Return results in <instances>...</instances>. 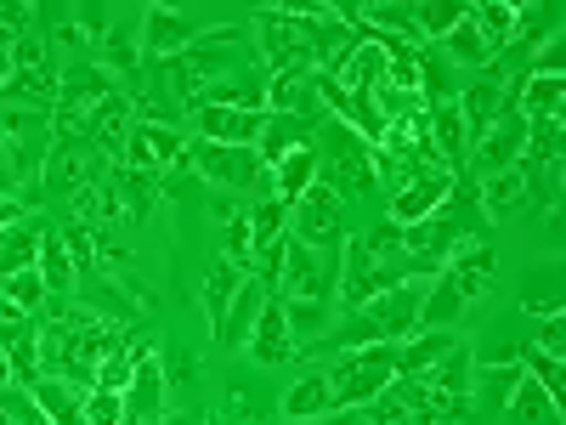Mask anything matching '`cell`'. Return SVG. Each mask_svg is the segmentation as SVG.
Here are the masks:
<instances>
[{"instance_id":"6da1fadb","label":"cell","mask_w":566,"mask_h":425,"mask_svg":"<svg viewBox=\"0 0 566 425\" xmlns=\"http://www.w3.org/2000/svg\"><path fill=\"white\" fill-rule=\"evenodd\" d=\"M312 148H317V182L335 194L340 205L346 199H363L374 182V148L357 136V131H346L340 120H323L317 125V136H312Z\"/></svg>"},{"instance_id":"7a4b0ae2","label":"cell","mask_w":566,"mask_h":425,"mask_svg":"<svg viewBox=\"0 0 566 425\" xmlns=\"http://www.w3.org/2000/svg\"><path fill=\"white\" fill-rule=\"evenodd\" d=\"M323 374H328V392H335V408H368L397 381V363H391V346L380 341V346L346 352L335 369H323Z\"/></svg>"},{"instance_id":"3957f363","label":"cell","mask_w":566,"mask_h":425,"mask_svg":"<svg viewBox=\"0 0 566 425\" xmlns=\"http://www.w3.org/2000/svg\"><path fill=\"white\" fill-rule=\"evenodd\" d=\"M187 165H193L216 194H250V187H266L272 194V182H266V165L255 148H221V142H187Z\"/></svg>"},{"instance_id":"277c9868","label":"cell","mask_w":566,"mask_h":425,"mask_svg":"<svg viewBox=\"0 0 566 425\" xmlns=\"http://www.w3.org/2000/svg\"><path fill=\"white\" fill-rule=\"evenodd\" d=\"M391 283H402L397 261H380L363 239H346V250H340V278H335V296H340L346 312H363L374 296H386Z\"/></svg>"},{"instance_id":"5b68a950","label":"cell","mask_w":566,"mask_h":425,"mask_svg":"<svg viewBox=\"0 0 566 425\" xmlns=\"http://www.w3.org/2000/svg\"><path fill=\"white\" fill-rule=\"evenodd\" d=\"M103 176H108V159L97 154V142H63V136H52L45 176H40V187H45L52 199H74L80 187L103 182Z\"/></svg>"},{"instance_id":"8992f818","label":"cell","mask_w":566,"mask_h":425,"mask_svg":"<svg viewBox=\"0 0 566 425\" xmlns=\"http://www.w3.org/2000/svg\"><path fill=\"white\" fill-rule=\"evenodd\" d=\"M335 256L328 250H312L301 239H283V272H277V290L290 301H323L335 290Z\"/></svg>"},{"instance_id":"52a82bcc","label":"cell","mask_w":566,"mask_h":425,"mask_svg":"<svg viewBox=\"0 0 566 425\" xmlns=\"http://www.w3.org/2000/svg\"><path fill=\"white\" fill-rule=\"evenodd\" d=\"M125 170H193L187 165V136L176 125H148V120H136L130 125V142H125V154H119Z\"/></svg>"},{"instance_id":"ba28073f","label":"cell","mask_w":566,"mask_h":425,"mask_svg":"<svg viewBox=\"0 0 566 425\" xmlns=\"http://www.w3.org/2000/svg\"><path fill=\"white\" fill-rule=\"evenodd\" d=\"M165 392H170V381H165L159 346H154V341L136 346V374H130V386L119 392L125 425H159V419H165Z\"/></svg>"},{"instance_id":"9c48e42d","label":"cell","mask_w":566,"mask_h":425,"mask_svg":"<svg viewBox=\"0 0 566 425\" xmlns=\"http://www.w3.org/2000/svg\"><path fill=\"white\" fill-rule=\"evenodd\" d=\"M290 221H295L290 239H301V245H312V250H335V245L346 239V205L328 194L323 182H312V194H306L301 205H290Z\"/></svg>"},{"instance_id":"30bf717a","label":"cell","mask_w":566,"mask_h":425,"mask_svg":"<svg viewBox=\"0 0 566 425\" xmlns=\"http://www.w3.org/2000/svg\"><path fill=\"white\" fill-rule=\"evenodd\" d=\"M522 154H527V120L515 108H499V120L476 136V148H470V165H476V176H499Z\"/></svg>"},{"instance_id":"8fae6325","label":"cell","mask_w":566,"mask_h":425,"mask_svg":"<svg viewBox=\"0 0 566 425\" xmlns=\"http://www.w3.org/2000/svg\"><path fill=\"white\" fill-rule=\"evenodd\" d=\"M419 307H424V283L402 278V283H391L386 296H374L363 312L374 318L380 341H408V335H419Z\"/></svg>"},{"instance_id":"7c38bea8","label":"cell","mask_w":566,"mask_h":425,"mask_svg":"<svg viewBox=\"0 0 566 425\" xmlns=\"http://www.w3.org/2000/svg\"><path fill=\"white\" fill-rule=\"evenodd\" d=\"M453 187H459L453 170H424V176H413L408 187H397V194H391V221H397V227H413V221H424V216H437V210L453 199Z\"/></svg>"},{"instance_id":"4fadbf2b","label":"cell","mask_w":566,"mask_h":425,"mask_svg":"<svg viewBox=\"0 0 566 425\" xmlns=\"http://www.w3.org/2000/svg\"><path fill=\"white\" fill-rule=\"evenodd\" d=\"M493 272H499V256H493V245H482V239H459V245L448 250V267H442V278L453 283L464 301H482V296L493 290Z\"/></svg>"},{"instance_id":"5bb4252c","label":"cell","mask_w":566,"mask_h":425,"mask_svg":"<svg viewBox=\"0 0 566 425\" xmlns=\"http://www.w3.org/2000/svg\"><path fill=\"white\" fill-rule=\"evenodd\" d=\"M193 40H199V29L187 23L176 7H142V58H148V63L181 58Z\"/></svg>"},{"instance_id":"9a60e30c","label":"cell","mask_w":566,"mask_h":425,"mask_svg":"<svg viewBox=\"0 0 566 425\" xmlns=\"http://www.w3.org/2000/svg\"><path fill=\"white\" fill-rule=\"evenodd\" d=\"M266 108L272 114H295L306 125H323V97H317V74L312 69H283L266 80Z\"/></svg>"},{"instance_id":"2e32d148","label":"cell","mask_w":566,"mask_h":425,"mask_svg":"<svg viewBox=\"0 0 566 425\" xmlns=\"http://www.w3.org/2000/svg\"><path fill=\"white\" fill-rule=\"evenodd\" d=\"M114 91H119V80L97 58L63 63V74H57V108H97L103 97H114Z\"/></svg>"},{"instance_id":"e0dca14e","label":"cell","mask_w":566,"mask_h":425,"mask_svg":"<svg viewBox=\"0 0 566 425\" xmlns=\"http://www.w3.org/2000/svg\"><path fill=\"white\" fill-rule=\"evenodd\" d=\"M476 199H482V216H515V210L533 199V165H527V159H515L510 170L482 176Z\"/></svg>"},{"instance_id":"ac0fdd59","label":"cell","mask_w":566,"mask_h":425,"mask_svg":"<svg viewBox=\"0 0 566 425\" xmlns=\"http://www.w3.org/2000/svg\"><path fill=\"white\" fill-rule=\"evenodd\" d=\"M328 414H335V392H328V374L323 369L301 374V381L283 392V403H277V419H290V425H317Z\"/></svg>"},{"instance_id":"d6986e66","label":"cell","mask_w":566,"mask_h":425,"mask_svg":"<svg viewBox=\"0 0 566 425\" xmlns=\"http://www.w3.org/2000/svg\"><path fill=\"white\" fill-rule=\"evenodd\" d=\"M266 301H272V283L250 272V278L239 283V296H232V307H227V318H221V329H216V341L244 346V341H250V329H255V318L266 312Z\"/></svg>"},{"instance_id":"ffe728a7","label":"cell","mask_w":566,"mask_h":425,"mask_svg":"<svg viewBox=\"0 0 566 425\" xmlns=\"http://www.w3.org/2000/svg\"><path fill=\"white\" fill-rule=\"evenodd\" d=\"M193 120H199L205 142H221V148H255L266 114H250V108H193Z\"/></svg>"},{"instance_id":"44dd1931","label":"cell","mask_w":566,"mask_h":425,"mask_svg":"<svg viewBox=\"0 0 566 425\" xmlns=\"http://www.w3.org/2000/svg\"><path fill=\"white\" fill-rule=\"evenodd\" d=\"M74 290H80V307L97 318V323H108V329L136 323V301H130L125 283H114V278H85V283H74Z\"/></svg>"},{"instance_id":"7402d4cb","label":"cell","mask_w":566,"mask_h":425,"mask_svg":"<svg viewBox=\"0 0 566 425\" xmlns=\"http://www.w3.org/2000/svg\"><path fill=\"white\" fill-rule=\"evenodd\" d=\"M266 182H272V199H277V205H301V199L312 194V182H317V148L306 142V148L283 154V159L266 170Z\"/></svg>"},{"instance_id":"603a6c76","label":"cell","mask_w":566,"mask_h":425,"mask_svg":"<svg viewBox=\"0 0 566 425\" xmlns=\"http://www.w3.org/2000/svg\"><path fill=\"white\" fill-rule=\"evenodd\" d=\"M130 125H136V114H130V97H125V91H114V97L97 103V114H91V142H97L103 159H119V154H125Z\"/></svg>"},{"instance_id":"cb8c5ba5","label":"cell","mask_w":566,"mask_h":425,"mask_svg":"<svg viewBox=\"0 0 566 425\" xmlns=\"http://www.w3.org/2000/svg\"><path fill=\"white\" fill-rule=\"evenodd\" d=\"M244 352H250L261 369H283V363L295 357V341H290V329H283V312H277V301H266V312L255 318V329H250Z\"/></svg>"},{"instance_id":"d4e9b609","label":"cell","mask_w":566,"mask_h":425,"mask_svg":"<svg viewBox=\"0 0 566 425\" xmlns=\"http://www.w3.org/2000/svg\"><path fill=\"white\" fill-rule=\"evenodd\" d=\"M312 136H317V125H306V120H295V114H266V120H261V136H255V154H261V165L272 170L283 154L306 148Z\"/></svg>"},{"instance_id":"484cf974","label":"cell","mask_w":566,"mask_h":425,"mask_svg":"<svg viewBox=\"0 0 566 425\" xmlns=\"http://www.w3.org/2000/svg\"><path fill=\"white\" fill-rule=\"evenodd\" d=\"M424 386L442 392V397H470L476 392V352H470L464 341H453L448 357H437L431 369H424Z\"/></svg>"},{"instance_id":"4316f807","label":"cell","mask_w":566,"mask_h":425,"mask_svg":"<svg viewBox=\"0 0 566 425\" xmlns=\"http://www.w3.org/2000/svg\"><path fill=\"white\" fill-rule=\"evenodd\" d=\"M34 272L45 278V296H74V283H80V267H74V256H69V245H63V232H45L40 239V261H34Z\"/></svg>"},{"instance_id":"83f0119b","label":"cell","mask_w":566,"mask_h":425,"mask_svg":"<svg viewBox=\"0 0 566 425\" xmlns=\"http://www.w3.org/2000/svg\"><path fill=\"white\" fill-rule=\"evenodd\" d=\"M45 232H52L45 221H18V227L0 232V283L40 261V239H45Z\"/></svg>"},{"instance_id":"f1b7e54d","label":"cell","mask_w":566,"mask_h":425,"mask_svg":"<svg viewBox=\"0 0 566 425\" xmlns=\"http://www.w3.org/2000/svg\"><path fill=\"white\" fill-rule=\"evenodd\" d=\"M453 108H459V120H464V136H482V131L499 120V108H504V85H499V80H476V85H464Z\"/></svg>"},{"instance_id":"f546056e","label":"cell","mask_w":566,"mask_h":425,"mask_svg":"<svg viewBox=\"0 0 566 425\" xmlns=\"http://www.w3.org/2000/svg\"><path fill=\"white\" fill-rule=\"evenodd\" d=\"M29 397L40 403V414L52 425H85V392L69 386V381H34Z\"/></svg>"},{"instance_id":"4dcf8cb0","label":"cell","mask_w":566,"mask_h":425,"mask_svg":"<svg viewBox=\"0 0 566 425\" xmlns=\"http://www.w3.org/2000/svg\"><path fill=\"white\" fill-rule=\"evenodd\" d=\"M74 216H80L85 227H114V221H125V205H119V187H114V176L91 182V187H80V194H74Z\"/></svg>"},{"instance_id":"1f68e13d","label":"cell","mask_w":566,"mask_h":425,"mask_svg":"<svg viewBox=\"0 0 566 425\" xmlns=\"http://www.w3.org/2000/svg\"><path fill=\"white\" fill-rule=\"evenodd\" d=\"M277 312H283V329H290L295 346H301V341H323L328 323H335V307H328V296H323V301H283Z\"/></svg>"},{"instance_id":"d6a6232c","label":"cell","mask_w":566,"mask_h":425,"mask_svg":"<svg viewBox=\"0 0 566 425\" xmlns=\"http://www.w3.org/2000/svg\"><path fill=\"white\" fill-rule=\"evenodd\" d=\"M515 419H522V425H560V403L538 386V381H527V374H522V381H515V392H510V403H504Z\"/></svg>"},{"instance_id":"836d02e7","label":"cell","mask_w":566,"mask_h":425,"mask_svg":"<svg viewBox=\"0 0 566 425\" xmlns=\"http://www.w3.org/2000/svg\"><path fill=\"white\" fill-rule=\"evenodd\" d=\"M515 97H522V120H538V114H560V97H566V80L560 74H527L515 85Z\"/></svg>"},{"instance_id":"e575fe53","label":"cell","mask_w":566,"mask_h":425,"mask_svg":"<svg viewBox=\"0 0 566 425\" xmlns=\"http://www.w3.org/2000/svg\"><path fill=\"white\" fill-rule=\"evenodd\" d=\"M114 176V187H119V205H125V221H148L154 216V199H159V187H154V176L148 170H108Z\"/></svg>"},{"instance_id":"d590c367","label":"cell","mask_w":566,"mask_h":425,"mask_svg":"<svg viewBox=\"0 0 566 425\" xmlns=\"http://www.w3.org/2000/svg\"><path fill=\"white\" fill-rule=\"evenodd\" d=\"M244 278H250V272L227 267V261L210 267V278H205V318H210V335L221 329V318H227V307H232V296H239V283H244Z\"/></svg>"},{"instance_id":"8d00e7d4","label":"cell","mask_w":566,"mask_h":425,"mask_svg":"<svg viewBox=\"0 0 566 425\" xmlns=\"http://www.w3.org/2000/svg\"><path fill=\"white\" fill-rule=\"evenodd\" d=\"M442 45H448V52H453V63H464V69H493V58H499L493 45L482 40V29L470 23V12H464V18L453 23V34H448Z\"/></svg>"},{"instance_id":"74e56055","label":"cell","mask_w":566,"mask_h":425,"mask_svg":"<svg viewBox=\"0 0 566 425\" xmlns=\"http://www.w3.org/2000/svg\"><path fill=\"white\" fill-rule=\"evenodd\" d=\"M136 58H142V40H136L125 23H114V29L103 34V45H97V63H103L108 74H125V80H136Z\"/></svg>"},{"instance_id":"f35d334b","label":"cell","mask_w":566,"mask_h":425,"mask_svg":"<svg viewBox=\"0 0 566 425\" xmlns=\"http://www.w3.org/2000/svg\"><path fill=\"white\" fill-rule=\"evenodd\" d=\"M464 12H470V23L482 29V40L493 45V52L515 40V7L510 0H482V7H464Z\"/></svg>"},{"instance_id":"ab89813d","label":"cell","mask_w":566,"mask_h":425,"mask_svg":"<svg viewBox=\"0 0 566 425\" xmlns=\"http://www.w3.org/2000/svg\"><path fill=\"white\" fill-rule=\"evenodd\" d=\"M453 341H459V335H448V329H442V335H419V341H408L402 352H391V363H397V374H424L437 357L453 352Z\"/></svg>"},{"instance_id":"60d3db41","label":"cell","mask_w":566,"mask_h":425,"mask_svg":"<svg viewBox=\"0 0 566 425\" xmlns=\"http://www.w3.org/2000/svg\"><path fill=\"white\" fill-rule=\"evenodd\" d=\"M130 374H136V346L119 335V346L97 363V381H91V392H125V386H130Z\"/></svg>"},{"instance_id":"b9f144b4","label":"cell","mask_w":566,"mask_h":425,"mask_svg":"<svg viewBox=\"0 0 566 425\" xmlns=\"http://www.w3.org/2000/svg\"><path fill=\"white\" fill-rule=\"evenodd\" d=\"M522 159L560 165V114H538V120H527V154H522Z\"/></svg>"},{"instance_id":"7bdbcfd3","label":"cell","mask_w":566,"mask_h":425,"mask_svg":"<svg viewBox=\"0 0 566 425\" xmlns=\"http://www.w3.org/2000/svg\"><path fill=\"white\" fill-rule=\"evenodd\" d=\"M328 346H346V352H357V346H380V329H374V318L368 312H346L340 323H328V335H323Z\"/></svg>"},{"instance_id":"ee69618b","label":"cell","mask_w":566,"mask_h":425,"mask_svg":"<svg viewBox=\"0 0 566 425\" xmlns=\"http://www.w3.org/2000/svg\"><path fill=\"white\" fill-rule=\"evenodd\" d=\"M459 18H464V7H453V0H419L413 7V29L431 34V40H448Z\"/></svg>"},{"instance_id":"f6af8a7d","label":"cell","mask_w":566,"mask_h":425,"mask_svg":"<svg viewBox=\"0 0 566 425\" xmlns=\"http://www.w3.org/2000/svg\"><path fill=\"white\" fill-rule=\"evenodd\" d=\"M0 290H7V296H12V307H18V312H40L45 301H52V296H45V278H40L34 267H23V272H12L7 283H0Z\"/></svg>"},{"instance_id":"bcb514c9","label":"cell","mask_w":566,"mask_h":425,"mask_svg":"<svg viewBox=\"0 0 566 425\" xmlns=\"http://www.w3.org/2000/svg\"><path fill=\"white\" fill-rule=\"evenodd\" d=\"M522 369H527V381H538L555 403H560V392H566V381H560V357L555 352H538V346H527L522 352Z\"/></svg>"},{"instance_id":"7dc6e473","label":"cell","mask_w":566,"mask_h":425,"mask_svg":"<svg viewBox=\"0 0 566 425\" xmlns=\"http://www.w3.org/2000/svg\"><path fill=\"white\" fill-rule=\"evenodd\" d=\"M283 227H290V205L261 199L255 216H250V239H255V245H272V239H283Z\"/></svg>"},{"instance_id":"c3c4849f","label":"cell","mask_w":566,"mask_h":425,"mask_svg":"<svg viewBox=\"0 0 566 425\" xmlns=\"http://www.w3.org/2000/svg\"><path fill=\"white\" fill-rule=\"evenodd\" d=\"M515 34L522 40H555L560 34V12L555 7H515Z\"/></svg>"},{"instance_id":"681fc988","label":"cell","mask_w":566,"mask_h":425,"mask_svg":"<svg viewBox=\"0 0 566 425\" xmlns=\"http://www.w3.org/2000/svg\"><path fill=\"white\" fill-rule=\"evenodd\" d=\"M85 425H125L119 392H85Z\"/></svg>"},{"instance_id":"f907efd6","label":"cell","mask_w":566,"mask_h":425,"mask_svg":"<svg viewBox=\"0 0 566 425\" xmlns=\"http://www.w3.org/2000/svg\"><path fill=\"white\" fill-rule=\"evenodd\" d=\"M560 335H566V323H560V307H555V312H549V323H544L538 352H555V357H560Z\"/></svg>"},{"instance_id":"816d5d0a","label":"cell","mask_w":566,"mask_h":425,"mask_svg":"<svg viewBox=\"0 0 566 425\" xmlns=\"http://www.w3.org/2000/svg\"><path fill=\"white\" fill-rule=\"evenodd\" d=\"M23 210H29L23 199H12V194H0V232H7V227H18V221H23Z\"/></svg>"},{"instance_id":"f5cc1de1","label":"cell","mask_w":566,"mask_h":425,"mask_svg":"<svg viewBox=\"0 0 566 425\" xmlns=\"http://www.w3.org/2000/svg\"><path fill=\"white\" fill-rule=\"evenodd\" d=\"M193 374H199V363H193V357H181V363H170V369H165V381H170V386H187Z\"/></svg>"},{"instance_id":"db71d44e","label":"cell","mask_w":566,"mask_h":425,"mask_svg":"<svg viewBox=\"0 0 566 425\" xmlns=\"http://www.w3.org/2000/svg\"><path fill=\"white\" fill-rule=\"evenodd\" d=\"M12 80V45H0V85Z\"/></svg>"},{"instance_id":"11a10c76","label":"cell","mask_w":566,"mask_h":425,"mask_svg":"<svg viewBox=\"0 0 566 425\" xmlns=\"http://www.w3.org/2000/svg\"><path fill=\"white\" fill-rule=\"evenodd\" d=\"M7 318H23V312L12 307V296H7V290H0V323H7Z\"/></svg>"},{"instance_id":"9f6ffc18","label":"cell","mask_w":566,"mask_h":425,"mask_svg":"<svg viewBox=\"0 0 566 425\" xmlns=\"http://www.w3.org/2000/svg\"><path fill=\"white\" fill-rule=\"evenodd\" d=\"M159 425H205L199 414H170V419H159Z\"/></svg>"},{"instance_id":"6f0895ef","label":"cell","mask_w":566,"mask_h":425,"mask_svg":"<svg viewBox=\"0 0 566 425\" xmlns=\"http://www.w3.org/2000/svg\"><path fill=\"white\" fill-rule=\"evenodd\" d=\"M0 386H12V363H7V352H0Z\"/></svg>"}]
</instances>
